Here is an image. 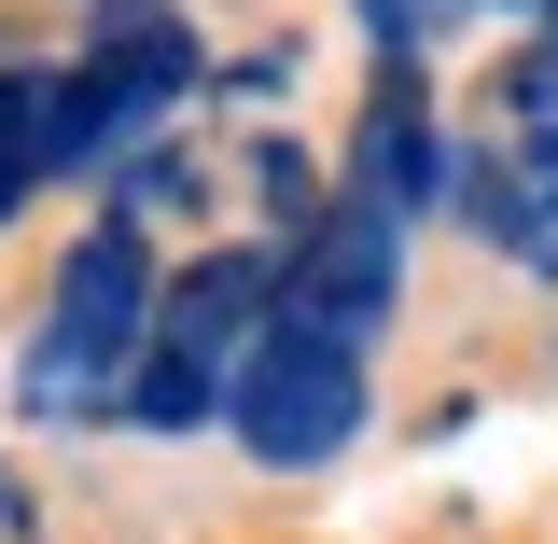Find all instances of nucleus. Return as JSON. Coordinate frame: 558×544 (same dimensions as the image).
<instances>
[{"mask_svg":"<svg viewBox=\"0 0 558 544\" xmlns=\"http://www.w3.org/2000/svg\"><path fill=\"white\" fill-rule=\"evenodd\" d=\"M405 279H418V238L336 196L293 252H279V322H307V336H336L349 363H377V336L405 322Z\"/></svg>","mask_w":558,"mask_h":544,"instance_id":"nucleus-3","label":"nucleus"},{"mask_svg":"<svg viewBox=\"0 0 558 544\" xmlns=\"http://www.w3.org/2000/svg\"><path fill=\"white\" fill-rule=\"evenodd\" d=\"M447 223L475 238L502 279H545L558 293V182L545 168H517L488 126H461V168H447Z\"/></svg>","mask_w":558,"mask_h":544,"instance_id":"nucleus-5","label":"nucleus"},{"mask_svg":"<svg viewBox=\"0 0 558 544\" xmlns=\"http://www.w3.org/2000/svg\"><path fill=\"white\" fill-rule=\"evenodd\" d=\"M0 168H14V182H84V168H112V126H98V98H84L70 57L0 70Z\"/></svg>","mask_w":558,"mask_h":544,"instance_id":"nucleus-6","label":"nucleus"},{"mask_svg":"<svg viewBox=\"0 0 558 544\" xmlns=\"http://www.w3.org/2000/svg\"><path fill=\"white\" fill-rule=\"evenodd\" d=\"M349 43L377 70H418L433 84V57H447V0H349Z\"/></svg>","mask_w":558,"mask_h":544,"instance_id":"nucleus-7","label":"nucleus"},{"mask_svg":"<svg viewBox=\"0 0 558 544\" xmlns=\"http://www.w3.org/2000/svg\"><path fill=\"white\" fill-rule=\"evenodd\" d=\"M14 196H28V182H14V168H0V223H14Z\"/></svg>","mask_w":558,"mask_h":544,"instance_id":"nucleus-10","label":"nucleus"},{"mask_svg":"<svg viewBox=\"0 0 558 544\" xmlns=\"http://www.w3.org/2000/svg\"><path fill=\"white\" fill-rule=\"evenodd\" d=\"M558 0H447V28H502V43H517V28H545Z\"/></svg>","mask_w":558,"mask_h":544,"instance_id":"nucleus-8","label":"nucleus"},{"mask_svg":"<svg viewBox=\"0 0 558 544\" xmlns=\"http://www.w3.org/2000/svg\"><path fill=\"white\" fill-rule=\"evenodd\" d=\"M0 531H28V503H14V475H0Z\"/></svg>","mask_w":558,"mask_h":544,"instance_id":"nucleus-9","label":"nucleus"},{"mask_svg":"<svg viewBox=\"0 0 558 544\" xmlns=\"http://www.w3.org/2000/svg\"><path fill=\"white\" fill-rule=\"evenodd\" d=\"M154 223H84L57 252V293H43V322H28V363H14V391L28 419H112L140 377V336H154Z\"/></svg>","mask_w":558,"mask_h":544,"instance_id":"nucleus-1","label":"nucleus"},{"mask_svg":"<svg viewBox=\"0 0 558 544\" xmlns=\"http://www.w3.org/2000/svg\"><path fill=\"white\" fill-rule=\"evenodd\" d=\"M363 433H377V363H349V349L307 336V322H266L252 363L223 377V447H238L252 475H336Z\"/></svg>","mask_w":558,"mask_h":544,"instance_id":"nucleus-2","label":"nucleus"},{"mask_svg":"<svg viewBox=\"0 0 558 544\" xmlns=\"http://www.w3.org/2000/svg\"><path fill=\"white\" fill-rule=\"evenodd\" d=\"M447 168H461L447 98H433L418 70H377V84H363V112H349V140H336V196L418 238V223H447Z\"/></svg>","mask_w":558,"mask_h":544,"instance_id":"nucleus-4","label":"nucleus"}]
</instances>
